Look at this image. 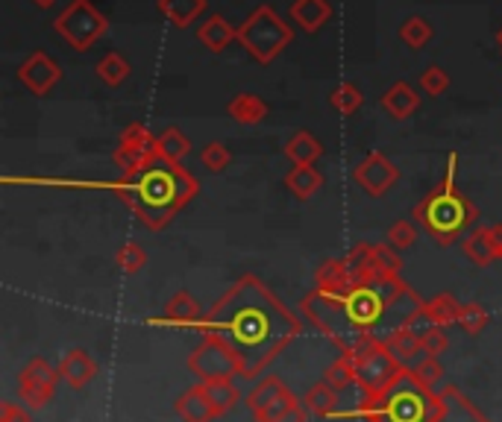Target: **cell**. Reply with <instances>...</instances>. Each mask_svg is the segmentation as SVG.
Here are the masks:
<instances>
[{
  "label": "cell",
  "instance_id": "cell-1",
  "mask_svg": "<svg viewBox=\"0 0 502 422\" xmlns=\"http://www.w3.org/2000/svg\"><path fill=\"white\" fill-rule=\"evenodd\" d=\"M300 305L309 323L327 335L341 355L367 340H388L394 331L408 329L426 308L399 276H373L353 285L347 294L311 291Z\"/></svg>",
  "mask_w": 502,
  "mask_h": 422
},
{
  "label": "cell",
  "instance_id": "cell-2",
  "mask_svg": "<svg viewBox=\"0 0 502 422\" xmlns=\"http://www.w3.org/2000/svg\"><path fill=\"white\" fill-rule=\"evenodd\" d=\"M197 329L200 335L227 343L238 358L241 379H255L300 338L303 323L267 291L259 276L247 273L206 311Z\"/></svg>",
  "mask_w": 502,
  "mask_h": 422
},
{
  "label": "cell",
  "instance_id": "cell-3",
  "mask_svg": "<svg viewBox=\"0 0 502 422\" xmlns=\"http://www.w3.org/2000/svg\"><path fill=\"white\" fill-rule=\"evenodd\" d=\"M200 185L183 164L162 159L159 153L141 171L121 176L115 194L132 208V215L148 229L159 232L176 217V211L197 197Z\"/></svg>",
  "mask_w": 502,
  "mask_h": 422
},
{
  "label": "cell",
  "instance_id": "cell-4",
  "mask_svg": "<svg viewBox=\"0 0 502 422\" xmlns=\"http://www.w3.org/2000/svg\"><path fill=\"white\" fill-rule=\"evenodd\" d=\"M441 410V399L426 384L415 379V373L403 366V373L376 396H362V405L341 417L359 414L364 422H435Z\"/></svg>",
  "mask_w": 502,
  "mask_h": 422
},
{
  "label": "cell",
  "instance_id": "cell-5",
  "mask_svg": "<svg viewBox=\"0 0 502 422\" xmlns=\"http://www.w3.org/2000/svg\"><path fill=\"white\" fill-rule=\"evenodd\" d=\"M455 164H459V155L450 153L446 180L411 211V220L420 224L435 241L444 243V247L453 243L459 235H464V229L479 220V208L459 191V185H455Z\"/></svg>",
  "mask_w": 502,
  "mask_h": 422
},
{
  "label": "cell",
  "instance_id": "cell-6",
  "mask_svg": "<svg viewBox=\"0 0 502 422\" xmlns=\"http://www.w3.org/2000/svg\"><path fill=\"white\" fill-rule=\"evenodd\" d=\"M238 41L255 62L267 65L291 44V27H288L271 6H259L238 27Z\"/></svg>",
  "mask_w": 502,
  "mask_h": 422
},
{
  "label": "cell",
  "instance_id": "cell-7",
  "mask_svg": "<svg viewBox=\"0 0 502 422\" xmlns=\"http://www.w3.org/2000/svg\"><path fill=\"white\" fill-rule=\"evenodd\" d=\"M344 358L353 366L355 384L362 387V396H376L403 373V364L385 349L382 340H367L362 347H355L353 352L344 355Z\"/></svg>",
  "mask_w": 502,
  "mask_h": 422
},
{
  "label": "cell",
  "instance_id": "cell-8",
  "mask_svg": "<svg viewBox=\"0 0 502 422\" xmlns=\"http://www.w3.org/2000/svg\"><path fill=\"white\" fill-rule=\"evenodd\" d=\"M53 27L74 50H88L109 30V21L100 9H94L92 0H71V6L62 9Z\"/></svg>",
  "mask_w": 502,
  "mask_h": 422
},
{
  "label": "cell",
  "instance_id": "cell-9",
  "mask_svg": "<svg viewBox=\"0 0 502 422\" xmlns=\"http://www.w3.org/2000/svg\"><path fill=\"white\" fill-rule=\"evenodd\" d=\"M188 370H192L200 384L211 382H232L236 375H241L238 358L232 355V349L218 338L203 335V340L197 343L194 352L188 355Z\"/></svg>",
  "mask_w": 502,
  "mask_h": 422
},
{
  "label": "cell",
  "instance_id": "cell-10",
  "mask_svg": "<svg viewBox=\"0 0 502 422\" xmlns=\"http://www.w3.org/2000/svg\"><path fill=\"white\" fill-rule=\"evenodd\" d=\"M247 405L255 422H285L306 410L303 402L273 375L253 387L247 393Z\"/></svg>",
  "mask_w": 502,
  "mask_h": 422
},
{
  "label": "cell",
  "instance_id": "cell-11",
  "mask_svg": "<svg viewBox=\"0 0 502 422\" xmlns=\"http://www.w3.org/2000/svg\"><path fill=\"white\" fill-rule=\"evenodd\" d=\"M59 366H50L44 358H32L18 375V396L27 408H44L56 393L59 384Z\"/></svg>",
  "mask_w": 502,
  "mask_h": 422
},
{
  "label": "cell",
  "instance_id": "cell-12",
  "mask_svg": "<svg viewBox=\"0 0 502 422\" xmlns=\"http://www.w3.org/2000/svg\"><path fill=\"white\" fill-rule=\"evenodd\" d=\"M397 176L399 171L394 168V162H390L385 153H371L359 168H355V182H359L371 197H382L388 188L397 182Z\"/></svg>",
  "mask_w": 502,
  "mask_h": 422
},
{
  "label": "cell",
  "instance_id": "cell-13",
  "mask_svg": "<svg viewBox=\"0 0 502 422\" xmlns=\"http://www.w3.org/2000/svg\"><path fill=\"white\" fill-rule=\"evenodd\" d=\"M59 76H62L59 65L41 50L27 57V62L21 65V71H18V80L24 83V88H30L32 94H48L50 88L59 83Z\"/></svg>",
  "mask_w": 502,
  "mask_h": 422
},
{
  "label": "cell",
  "instance_id": "cell-14",
  "mask_svg": "<svg viewBox=\"0 0 502 422\" xmlns=\"http://www.w3.org/2000/svg\"><path fill=\"white\" fill-rule=\"evenodd\" d=\"M499 252H502V224L479 226L464 238V255L476 268H488L490 261L499 259Z\"/></svg>",
  "mask_w": 502,
  "mask_h": 422
},
{
  "label": "cell",
  "instance_id": "cell-15",
  "mask_svg": "<svg viewBox=\"0 0 502 422\" xmlns=\"http://www.w3.org/2000/svg\"><path fill=\"white\" fill-rule=\"evenodd\" d=\"M438 399H441V410H438V417H435V422H490L459 387H453V384L444 387V391H438Z\"/></svg>",
  "mask_w": 502,
  "mask_h": 422
},
{
  "label": "cell",
  "instance_id": "cell-16",
  "mask_svg": "<svg viewBox=\"0 0 502 422\" xmlns=\"http://www.w3.org/2000/svg\"><path fill=\"white\" fill-rule=\"evenodd\" d=\"M353 285H359V276L353 273L347 259L323 261L315 273V291L320 294H347Z\"/></svg>",
  "mask_w": 502,
  "mask_h": 422
},
{
  "label": "cell",
  "instance_id": "cell-17",
  "mask_svg": "<svg viewBox=\"0 0 502 422\" xmlns=\"http://www.w3.org/2000/svg\"><path fill=\"white\" fill-rule=\"evenodd\" d=\"M59 375H62L65 384L74 387V391H83V387L97 375V364L85 349H71V352L62 355Z\"/></svg>",
  "mask_w": 502,
  "mask_h": 422
},
{
  "label": "cell",
  "instance_id": "cell-18",
  "mask_svg": "<svg viewBox=\"0 0 502 422\" xmlns=\"http://www.w3.org/2000/svg\"><path fill=\"white\" fill-rule=\"evenodd\" d=\"M459 311H462V303L453 294H438L435 299H429L415 323H426V329H446L453 323L459 326Z\"/></svg>",
  "mask_w": 502,
  "mask_h": 422
},
{
  "label": "cell",
  "instance_id": "cell-19",
  "mask_svg": "<svg viewBox=\"0 0 502 422\" xmlns=\"http://www.w3.org/2000/svg\"><path fill=\"white\" fill-rule=\"evenodd\" d=\"M176 417H180L183 422H211L218 414L215 408H211L209 396H206V387L197 384V387H188V391L176 399Z\"/></svg>",
  "mask_w": 502,
  "mask_h": 422
},
{
  "label": "cell",
  "instance_id": "cell-20",
  "mask_svg": "<svg viewBox=\"0 0 502 422\" xmlns=\"http://www.w3.org/2000/svg\"><path fill=\"white\" fill-rule=\"evenodd\" d=\"M165 323H171V326H200V320H203V311H200L197 305V299L192 294H174L171 299H167V305H165Z\"/></svg>",
  "mask_w": 502,
  "mask_h": 422
},
{
  "label": "cell",
  "instance_id": "cell-21",
  "mask_svg": "<svg viewBox=\"0 0 502 422\" xmlns=\"http://www.w3.org/2000/svg\"><path fill=\"white\" fill-rule=\"evenodd\" d=\"M291 18L306 32H318L332 18V6H329V0H294Z\"/></svg>",
  "mask_w": 502,
  "mask_h": 422
},
{
  "label": "cell",
  "instance_id": "cell-22",
  "mask_svg": "<svg viewBox=\"0 0 502 422\" xmlns=\"http://www.w3.org/2000/svg\"><path fill=\"white\" fill-rule=\"evenodd\" d=\"M306 408V414L327 419V417H338V391H332L327 382H318L311 391L300 399Z\"/></svg>",
  "mask_w": 502,
  "mask_h": 422
},
{
  "label": "cell",
  "instance_id": "cell-23",
  "mask_svg": "<svg viewBox=\"0 0 502 422\" xmlns=\"http://www.w3.org/2000/svg\"><path fill=\"white\" fill-rule=\"evenodd\" d=\"M382 343H385V349L394 355V358L403 366H408L411 361L417 358V355H423V338H420V331H415L411 326L394 331V335H390L388 340H382Z\"/></svg>",
  "mask_w": 502,
  "mask_h": 422
},
{
  "label": "cell",
  "instance_id": "cell-24",
  "mask_svg": "<svg viewBox=\"0 0 502 422\" xmlns=\"http://www.w3.org/2000/svg\"><path fill=\"white\" fill-rule=\"evenodd\" d=\"M417 103H420V97L415 94V88H411L408 83L390 85L388 94L382 97V106L388 109V115L397 118V120H406L417 109Z\"/></svg>",
  "mask_w": 502,
  "mask_h": 422
},
{
  "label": "cell",
  "instance_id": "cell-25",
  "mask_svg": "<svg viewBox=\"0 0 502 422\" xmlns=\"http://www.w3.org/2000/svg\"><path fill=\"white\" fill-rule=\"evenodd\" d=\"M197 36L211 53H220L232 39H238V30H232V24H227V18L223 15H211L206 24H200Z\"/></svg>",
  "mask_w": 502,
  "mask_h": 422
},
{
  "label": "cell",
  "instance_id": "cell-26",
  "mask_svg": "<svg viewBox=\"0 0 502 422\" xmlns=\"http://www.w3.org/2000/svg\"><path fill=\"white\" fill-rule=\"evenodd\" d=\"M320 185H323V176L311 164H294V171L285 176V188L300 199L315 197L320 191Z\"/></svg>",
  "mask_w": 502,
  "mask_h": 422
},
{
  "label": "cell",
  "instance_id": "cell-27",
  "mask_svg": "<svg viewBox=\"0 0 502 422\" xmlns=\"http://www.w3.org/2000/svg\"><path fill=\"white\" fill-rule=\"evenodd\" d=\"M206 9V0H159V13L174 27H188Z\"/></svg>",
  "mask_w": 502,
  "mask_h": 422
},
{
  "label": "cell",
  "instance_id": "cell-28",
  "mask_svg": "<svg viewBox=\"0 0 502 422\" xmlns=\"http://www.w3.org/2000/svg\"><path fill=\"white\" fill-rule=\"evenodd\" d=\"M229 115L236 118L238 124L253 127V124H262V120L267 118V106H264V100L255 94H238L229 103Z\"/></svg>",
  "mask_w": 502,
  "mask_h": 422
},
{
  "label": "cell",
  "instance_id": "cell-29",
  "mask_svg": "<svg viewBox=\"0 0 502 422\" xmlns=\"http://www.w3.org/2000/svg\"><path fill=\"white\" fill-rule=\"evenodd\" d=\"M320 141L311 136V132H297V136L285 144V155L291 159L294 164H315L320 159Z\"/></svg>",
  "mask_w": 502,
  "mask_h": 422
},
{
  "label": "cell",
  "instance_id": "cell-30",
  "mask_svg": "<svg viewBox=\"0 0 502 422\" xmlns=\"http://www.w3.org/2000/svg\"><path fill=\"white\" fill-rule=\"evenodd\" d=\"M188 150H192V141H188L180 129H165L159 138H156V153L162 155V159H167V162H176L180 164L185 155H188Z\"/></svg>",
  "mask_w": 502,
  "mask_h": 422
},
{
  "label": "cell",
  "instance_id": "cell-31",
  "mask_svg": "<svg viewBox=\"0 0 502 422\" xmlns=\"http://www.w3.org/2000/svg\"><path fill=\"white\" fill-rule=\"evenodd\" d=\"M203 387H206V396H209V402H211V408H215L218 417L229 414L241 399L238 387L232 382H211V384H203Z\"/></svg>",
  "mask_w": 502,
  "mask_h": 422
},
{
  "label": "cell",
  "instance_id": "cell-32",
  "mask_svg": "<svg viewBox=\"0 0 502 422\" xmlns=\"http://www.w3.org/2000/svg\"><path fill=\"white\" fill-rule=\"evenodd\" d=\"M97 76L106 85H121L130 76V62L124 57H118V53H106L97 65Z\"/></svg>",
  "mask_w": 502,
  "mask_h": 422
},
{
  "label": "cell",
  "instance_id": "cell-33",
  "mask_svg": "<svg viewBox=\"0 0 502 422\" xmlns=\"http://www.w3.org/2000/svg\"><path fill=\"white\" fill-rule=\"evenodd\" d=\"M329 103H332L335 109H338L341 115H353V112H359V109H362L364 97H362V92H359V88H355L353 83H341V85L329 94Z\"/></svg>",
  "mask_w": 502,
  "mask_h": 422
},
{
  "label": "cell",
  "instance_id": "cell-34",
  "mask_svg": "<svg viewBox=\"0 0 502 422\" xmlns=\"http://www.w3.org/2000/svg\"><path fill=\"white\" fill-rule=\"evenodd\" d=\"M373 268L379 276H399L403 270V259L390 243H376L373 247Z\"/></svg>",
  "mask_w": 502,
  "mask_h": 422
},
{
  "label": "cell",
  "instance_id": "cell-35",
  "mask_svg": "<svg viewBox=\"0 0 502 422\" xmlns=\"http://www.w3.org/2000/svg\"><path fill=\"white\" fill-rule=\"evenodd\" d=\"M115 264H118V270L121 273H127V276H132V273H139L144 264H148V252H144L139 243H132V241H127L124 247H121L118 252H115Z\"/></svg>",
  "mask_w": 502,
  "mask_h": 422
},
{
  "label": "cell",
  "instance_id": "cell-36",
  "mask_svg": "<svg viewBox=\"0 0 502 422\" xmlns=\"http://www.w3.org/2000/svg\"><path fill=\"white\" fill-rule=\"evenodd\" d=\"M323 382H327V384L332 387V391H338V393H344L347 387H353V384H355V375H353L350 361L341 355L338 361L327 366V373H323Z\"/></svg>",
  "mask_w": 502,
  "mask_h": 422
},
{
  "label": "cell",
  "instance_id": "cell-37",
  "mask_svg": "<svg viewBox=\"0 0 502 422\" xmlns=\"http://www.w3.org/2000/svg\"><path fill=\"white\" fill-rule=\"evenodd\" d=\"M459 326L467 331V335H482V331L488 329V311L479 303H462Z\"/></svg>",
  "mask_w": 502,
  "mask_h": 422
},
{
  "label": "cell",
  "instance_id": "cell-38",
  "mask_svg": "<svg viewBox=\"0 0 502 422\" xmlns=\"http://www.w3.org/2000/svg\"><path fill=\"white\" fill-rule=\"evenodd\" d=\"M121 144H124V147L144 150V153H156V136L141 124H130L124 132H121Z\"/></svg>",
  "mask_w": 502,
  "mask_h": 422
},
{
  "label": "cell",
  "instance_id": "cell-39",
  "mask_svg": "<svg viewBox=\"0 0 502 422\" xmlns=\"http://www.w3.org/2000/svg\"><path fill=\"white\" fill-rule=\"evenodd\" d=\"M408 370L415 373V379H417L420 384H426L429 391L444 379V366H441V361H438V358H429V355H423V358H420L417 364H411Z\"/></svg>",
  "mask_w": 502,
  "mask_h": 422
},
{
  "label": "cell",
  "instance_id": "cell-40",
  "mask_svg": "<svg viewBox=\"0 0 502 422\" xmlns=\"http://www.w3.org/2000/svg\"><path fill=\"white\" fill-rule=\"evenodd\" d=\"M399 39H403L408 48H423L432 39V27L423 18H408L403 30H399Z\"/></svg>",
  "mask_w": 502,
  "mask_h": 422
},
{
  "label": "cell",
  "instance_id": "cell-41",
  "mask_svg": "<svg viewBox=\"0 0 502 422\" xmlns=\"http://www.w3.org/2000/svg\"><path fill=\"white\" fill-rule=\"evenodd\" d=\"M415 241H417V229H415V224H408V220H399V224L388 229V243L394 250H408Z\"/></svg>",
  "mask_w": 502,
  "mask_h": 422
},
{
  "label": "cell",
  "instance_id": "cell-42",
  "mask_svg": "<svg viewBox=\"0 0 502 422\" xmlns=\"http://www.w3.org/2000/svg\"><path fill=\"white\" fill-rule=\"evenodd\" d=\"M420 85H423V92H426L429 97H441L446 88H450V76H446V71L441 68H426L420 74Z\"/></svg>",
  "mask_w": 502,
  "mask_h": 422
},
{
  "label": "cell",
  "instance_id": "cell-43",
  "mask_svg": "<svg viewBox=\"0 0 502 422\" xmlns=\"http://www.w3.org/2000/svg\"><path fill=\"white\" fill-rule=\"evenodd\" d=\"M420 338H423V355H429V358H438V355L450 349V338H446L444 329H426Z\"/></svg>",
  "mask_w": 502,
  "mask_h": 422
},
{
  "label": "cell",
  "instance_id": "cell-44",
  "mask_svg": "<svg viewBox=\"0 0 502 422\" xmlns=\"http://www.w3.org/2000/svg\"><path fill=\"white\" fill-rule=\"evenodd\" d=\"M203 164L211 173H220L229 164V150L223 147V144H218V141L206 144V147H203Z\"/></svg>",
  "mask_w": 502,
  "mask_h": 422
},
{
  "label": "cell",
  "instance_id": "cell-45",
  "mask_svg": "<svg viewBox=\"0 0 502 422\" xmlns=\"http://www.w3.org/2000/svg\"><path fill=\"white\" fill-rule=\"evenodd\" d=\"M0 422H32L27 405H15V402H4L0 405Z\"/></svg>",
  "mask_w": 502,
  "mask_h": 422
},
{
  "label": "cell",
  "instance_id": "cell-46",
  "mask_svg": "<svg viewBox=\"0 0 502 422\" xmlns=\"http://www.w3.org/2000/svg\"><path fill=\"white\" fill-rule=\"evenodd\" d=\"M32 4L41 6V9H48V6H53V4H56V0H32Z\"/></svg>",
  "mask_w": 502,
  "mask_h": 422
},
{
  "label": "cell",
  "instance_id": "cell-47",
  "mask_svg": "<svg viewBox=\"0 0 502 422\" xmlns=\"http://www.w3.org/2000/svg\"><path fill=\"white\" fill-rule=\"evenodd\" d=\"M497 41H499V48H502V30L497 32Z\"/></svg>",
  "mask_w": 502,
  "mask_h": 422
},
{
  "label": "cell",
  "instance_id": "cell-48",
  "mask_svg": "<svg viewBox=\"0 0 502 422\" xmlns=\"http://www.w3.org/2000/svg\"><path fill=\"white\" fill-rule=\"evenodd\" d=\"M499 259H502V252H499Z\"/></svg>",
  "mask_w": 502,
  "mask_h": 422
}]
</instances>
